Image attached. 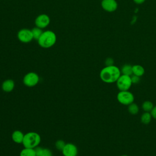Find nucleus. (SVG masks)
I'll return each mask as SVG.
<instances>
[{
    "label": "nucleus",
    "mask_w": 156,
    "mask_h": 156,
    "mask_svg": "<svg viewBox=\"0 0 156 156\" xmlns=\"http://www.w3.org/2000/svg\"><path fill=\"white\" fill-rule=\"evenodd\" d=\"M62 152L64 156H77L78 149L77 146L73 143H66Z\"/></svg>",
    "instance_id": "obj_9"
},
{
    "label": "nucleus",
    "mask_w": 156,
    "mask_h": 156,
    "mask_svg": "<svg viewBox=\"0 0 156 156\" xmlns=\"http://www.w3.org/2000/svg\"><path fill=\"white\" fill-rule=\"evenodd\" d=\"M65 144H66V143H65L63 140H57V141L55 142V146L56 148H57L58 151H62L63 150V149L64 148Z\"/></svg>",
    "instance_id": "obj_21"
},
{
    "label": "nucleus",
    "mask_w": 156,
    "mask_h": 156,
    "mask_svg": "<svg viewBox=\"0 0 156 156\" xmlns=\"http://www.w3.org/2000/svg\"><path fill=\"white\" fill-rule=\"evenodd\" d=\"M128 112L132 115H136L139 112V107L138 105L134 102L128 105Z\"/></svg>",
    "instance_id": "obj_20"
},
{
    "label": "nucleus",
    "mask_w": 156,
    "mask_h": 156,
    "mask_svg": "<svg viewBox=\"0 0 156 156\" xmlns=\"http://www.w3.org/2000/svg\"><path fill=\"white\" fill-rule=\"evenodd\" d=\"M31 31H32L33 38H34V40H38L39 39V38L40 37V36L41 35V34L43 32L42 30V29H41L40 27H38L37 26L34 27L31 30Z\"/></svg>",
    "instance_id": "obj_18"
},
{
    "label": "nucleus",
    "mask_w": 156,
    "mask_h": 156,
    "mask_svg": "<svg viewBox=\"0 0 156 156\" xmlns=\"http://www.w3.org/2000/svg\"><path fill=\"white\" fill-rule=\"evenodd\" d=\"M1 88L6 93L11 92L15 88V82L12 79H6L2 82Z\"/></svg>",
    "instance_id": "obj_11"
},
{
    "label": "nucleus",
    "mask_w": 156,
    "mask_h": 156,
    "mask_svg": "<svg viewBox=\"0 0 156 156\" xmlns=\"http://www.w3.org/2000/svg\"><path fill=\"white\" fill-rule=\"evenodd\" d=\"M36 156H52V151L48 148H43L37 146L35 148Z\"/></svg>",
    "instance_id": "obj_13"
},
{
    "label": "nucleus",
    "mask_w": 156,
    "mask_h": 156,
    "mask_svg": "<svg viewBox=\"0 0 156 156\" xmlns=\"http://www.w3.org/2000/svg\"><path fill=\"white\" fill-rule=\"evenodd\" d=\"M152 118V117L150 112H144L140 117V121L143 124H148L151 121Z\"/></svg>",
    "instance_id": "obj_17"
},
{
    "label": "nucleus",
    "mask_w": 156,
    "mask_h": 156,
    "mask_svg": "<svg viewBox=\"0 0 156 156\" xmlns=\"http://www.w3.org/2000/svg\"><path fill=\"white\" fill-rule=\"evenodd\" d=\"M17 37L21 42L24 43H29L34 40L32 31L29 29H22L20 30L17 34Z\"/></svg>",
    "instance_id": "obj_7"
},
{
    "label": "nucleus",
    "mask_w": 156,
    "mask_h": 156,
    "mask_svg": "<svg viewBox=\"0 0 156 156\" xmlns=\"http://www.w3.org/2000/svg\"><path fill=\"white\" fill-rule=\"evenodd\" d=\"M24 134L20 130H15L12 134V139L15 143L22 144L24 139Z\"/></svg>",
    "instance_id": "obj_12"
},
{
    "label": "nucleus",
    "mask_w": 156,
    "mask_h": 156,
    "mask_svg": "<svg viewBox=\"0 0 156 156\" xmlns=\"http://www.w3.org/2000/svg\"><path fill=\"white\" fill-rule=\"evenodd\" d=\"M121 74L131 76L132 75V66L130 64L124 65L120 69Z\"/></svg>",
    "instance_id": "obj_16"
},
{
    "label": "nucleus",
    "mask_w": 156,
    "mask_h": 156,
    "mask_svg": "<svg viewBox=\"0 0 156 156\" xmlns=\"http://www.w3.org/2000/svg\"><path fill=\"white\" fill-rule=\"evenodd\" d=\"M153 103L150 101H145L143 102L141 107L144 112H151L154 107Z\"/></svg>",
    "instance_id": "obj_19"
},
{
    "label": "nucleus",
    "mask_w": 156,
    "mask_h": 156,
    "mask_svg": "<svg viewBox=\"0 0 156 156\" xmlns=\"http://www.w3.org/2000/svg\"><path fill=\"white\" fill-rule=\"evenodd\" d=\"M57 41L56 34L51 30L43 31L37 40L40 46L43 48H49L53 46Z\"/></svg>",
    "instance_id": "obj_2"
},
{
    "label": "nucleus",
    "mask_w": 156,
    "mask_h": 156,
    "mask_svg": "<svg viewBox=\"0 0 156 156\" xmlns=\"http://www.w3.org/2000/svg\"><path fill=\"white\" fill-rule=\"evenodd\" d=\"M20 156H36V152L35 148H27L24 147L20 153Z\"/></svg>",
    "instance_id": "obj_15"
},
{
    "label": "nucleus",
    "mask_w": 156,
    "mask_h": 156,
    "mask_svg": "<svg viewBox=\"0 0 156 156\" xmlns=\"http://www.w3.org/2000/svg\"><path fill=\"white\" fill-rule=\"evenodd\" d=\"M131 80L132 83H138L140 80V77H138L137 76L132 74L131 76Z\"/></svg>",
    "instance_id": "obj_22"
},
{
    "label": "nucleus",
    "mask_w": 156,
    "mask_h": 156,
    "mask_svg": "<svg viewBox=\"0 0 156 156\" xmlns=\"http://www.w3.org/2000/svg\"><path fill=\"white\" fill-rule=\"evenodd\" d=\"M41 142L40 135L35 132H29L24 134L23 141V145L24 147L35 148L40 144Z\"/></svg>",
    "instance_id": "obj_3"
},
{
    "label": "nucleus",
    "mask_w": 156,
    "mask_h": 156,
    "mask_svg": "<svg viewBox=\"0 0 156 156\" xmlns=\"http://www.w3.org/2000/svg\"><path fill=\"white\" fill-rule=\"evenodd\" d=\"M150 113H151V114L152 115V118L156 119V105L154 106L152 110H151V112Z\"/></svg>",
    "instance_id": "obj_24"
},
{
    "label": "nucleus",
    "mask_w": 156,
    "mask_h": 156,
    "mask_svg": "<svg viewBox=\"0 0 156 156\" xmlns=\"http://www.w3.org/2000/svg\"><path fill=\"white\" fill-rule=\"evenodd\" d=\"M117 101L122 105H129L134 102V95L133 94L129 91H119L116 96Z\"/></svg>",
    "instance_id": "obj_4"
},
{
    "label": "nucleus",
    "mask_w": 156,
    "mask_h": 156,
    "mask_svg": "<svg viewBox=\"0 0 156 156\" xmlns=\"http://www.w3.org/2000/svg\"><path fill=\"white\" fill-rule=\"evenodd\" d=\"M120 69L115 65L105 66L103 68L99 73V77L101 80L107 83H112L116 82L121 76Z\"/></svg>",
    "instance_id": "obj_1"
},
{
    "label": "nucleus",
    "mask_w": 156,
    "mask_h": 156,
    "mask_svg": "<svg viewBox=\"0 0 156 156\" xmlns=\"http://www.w3.org/2000/svg\"><path fill=\"white\" fill-rule=\"evenodd\" d=\"M39 80V76L34 72H29L27 73L23 79L24 85L28 87H34L36 86L38 83Z\"/></svg>",
    "instance_id": "obj_6"
},
{
    "label": "nucleus",
    "mask_w": 156,
    "mask_h": 156,
    "mask_svg": "<svg viewBox=\"0 0 156 156\" xmlns=\"http://www.w3.org/2000/svg\"><path fill=\"white\" fill-rule=\"evenodd\" d=\"M121 156H128V155H122Z\"/></svg>",
    "instance_id": "obj_26"
},
{
    "label": "nucleus",
    "mask_w": 156,
    "mask_h": 156,
    "mask_svg": "<svg viewBox=\"0 0 156 156\" xmlns=\"http://www.w3.org/2000/svg\"><path fill=\"white\" fill-rule=\"evenodd\" d=\"M144 68L140 65H134L132 66V74L141 77L144 74Z\"/></svg>",
    "instance_id": "obj_14"
},
{
    "label": "nucleus",
    "mask_w": 156,
    "mask_h": 156,
    "mask_svg": "<svg viewBox=\"0 0 156 156\" xmlns=\"http://www.w3.org/2000/svg\"><path fill=\"white\" fill-rule=\"evenodd\" d=\"M50 23V18L46 14H40L35 20V26L44 29L48 26Z\"/></svg>",
    "instance_id": "obj_8"
},
{
    "label": "nucleus",
    "mask_w": 156,
    "mask_h": 156,
    "mask_svg": "<svg viewBox=\"0 0 156 156\" xmlns=\"http://www.w3.org/2000/svg\"><path fill=\"white\" fill-rule=\"evenodd\" d=\"M134 1L135 3L137 4H143L146 0H133Z\"/></svg>",
    "instance_id": "obj_25"
},
{
    "label": "nucleus",
    "mask_w": 156,
    "mask_h": 156,
    "mask_svg": "<svg viewBox=\"0 0 156 156\" xmlns=\"http://www.w3.org/2000/svg\"><path fill=\"white\" fill-rule=\"evenodd\" d=\"M116 87L119 91H126L129 90L132 85V82L130 76L121 74L119 77L116 82Z\"/></svg>",
    "instance_id": "obj_5"
},
{
    "label": "nucleus",
    "mask_w": 156,
    "mask_h": 156,
    "mask_svg": "<svg viewBox=\"0 0 156 156\" xmlns=\"http://www.w3.org/2000/svg\"><path fill=\"white\" fill-rule=\"evenodd\" d=\"M101 6L104 10L113 12L117 9L118 3L116 0H102Z\"/></svg>",
    "instance_id": "obj_10"
},
{
    "label": "nucleus",
    "mask_w": 156,
    "mask_h": 156,
    "mask_svg": "<svg viewBox=\"0 0 156 156\" xmlns=\"http://www.w3.org/2000/svg\"><path fill=\"white\" fill-rule=\"evenodd\" d=\"M113 59L112 58H107L105 61V66H111V65H113Z\"/></svg>",
    "instance_id": "obj_23"
}]
</instances>
